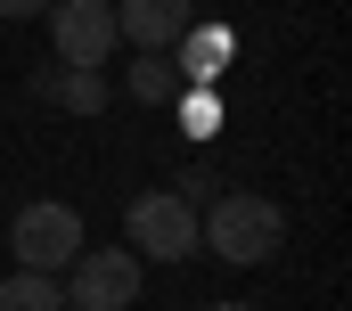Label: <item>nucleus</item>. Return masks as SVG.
Wrapping results in <instances>:
<instances>
[{"mask_svg": "<svg viewBox=\"0 0 352 311\" xmlns=\"http://www.w3.org/2000/svg\"><path fill=\"white\" fill-rule=\"evenodd\" d=\"M41 98H58L66 115H107V74H82V66H50V74H41Z\"/></svg>", "mask_w": 352, "mask_h": 311, "instance_id": "0eeeda50", "label": "nucleus"}, {"mask_svg": "<svg viewBox=\"0 0 352 311\" xmlns=\"http://www.w3.org/2000/svg\"><path fill=\"white\" fill-rule=\"evenodd\" d=\"M58 287H66V311H131L140 303V254L131 246H82L58 270Z\"/></svg>", "mask_w": 352, "mask_h": 311, "instance_id": "f03ea898", "label": "nucleus"}, {"mask_svg": "<svg viewBox=\"0 0 352 311\" xmlns=\"http://www.w3.org/2000/svg\"><path fill=\"white\" fill-rule=\"evenodd\" d=\"M197 311H254V303H197Z\"/></svg>", "mask_w": 352, "mask_h": 311, "instance_id": "ddd939ff", "label": "nucleus"}, {"mask_svg": "<svg viewBox=\"0 0 352 311\" xmlns=\"http://www.w3.org/2000/svg\"><path fill=\"white\" fill-rule=\"evenodd\" d=\"M0 311H66V287L41 270H8L0 279Z\"/></svg>", "mask_w": 352, "mask_h": 311, "instance_id": "9d476101", "label": "nucleus"}, {"mask_svg": "<svg viewBox=\"0 0 352 311\" xmlns=\"http://www.w3.org/2000/svg\"><path fill=\"white\" fill-rule=\"evenodd\" d=\"M115 0H50V50L58 66H82V74H107V50H115Z\"/></svg>", "mask_w": 352, "mask_h": 311, "instance_id": "39448f33", "label": "nucleus"}, {"mask_svg": "<svg viewBox=\"0 0 352 311\" xmlns=\"http://www.w3.org/2000/svg\"><path fill=\"white\" fill-rule=\"evenodd\" d=\"M180 123H188V131H197V140H213V123H221V107H213V98H205V90H197V98H188V115H180Z\"/></svg>", "mask_w": 352, "mask_h": 311, "instance_id": "9b49d317", "label": "nucleus"}, {"mask_svg": "<svg viewBox=\"0 0 352 311\" xmlns=\"http://www.w3.org/2000/svg\"><path fill=\"white\" fill-rule=\"evenodd\" d=\"M8 254H16V270H41V279H58V270L82 254V213H74V205H58V197L25 205V213L8 222Z\"/></svg>", "mask_w": 352, "mask_h": 311, "instance_id": "7ed1b4c3", "label": "nucleus"}, {"mask_svg": "<svg viewBox=\"0 0 352 311\" xmlns=\"http://www.w3.org/2000/svg\"><path fill=\"white\" fill-rule=\"evenodd\" d=\"M123 237L140 262H188L197 254V205H180L173 189H148L123 205Z\"/></svg>", "mask_w": 352, "mask_h": 311, "instance_id": "20e7f679", "label": "nucleus"}, {"mask_svg": "<svg viewBox=\"0 0 352 311\" xmlns=\"http://www.w3.org/2000/svg\"><path fill=\"white\" fill-rule=\"evenodd\" d=\"M123 90H131L140 107H164V98L180 90V66L164 58V50H140V58H131V74H123Z\"/></svg>", "mask_w": 352, "mask_h": 311, "instance_id": "1a4fd4ad", "label": "nucleus"}, {"mask_svg": "<svg viewBox=\"0 0 352 311\" xmlns=\"http://www.w3.org/2000/svg\"><path fill=\"white\" fill-rule=\"evenodd\" d=\"M50 0H0V17H41Z\"/></svg>", "mask_w": 352, "mask_h": 311, "instance_id": "f8f14e48", "label": "nucleus"}, {"mask_svg": "<svg viewBox=\"0 0 352 311\" xmlns=\"http://www.w3.org/2000/svg\"><path fill=\"white\" fill-rule=\"evenodd\" d=\"M230 50H238V41H230L221 25H188V41L173 50V66L197 74V82H213V74H230Z\"/></svg>", "mask_w": 352, "mask_h": 311, "instance_id": "6e6552de", "label": "nucleus"}, {"mask_svg": "<svg viewBox=\"0 0 352 311\" xmlns=\"http://www.w3.org/2000/svg\"><path fill=\"white\" fill-rule=\"evenodd\" d=\"M188 25H197L188 0H115V33H123L131 50H164V58H173L180 41H188Z\"/></svg>", "mask_w": 352, "mask_h": 311, "instance_id": "423d86ee", "label": "nucleus"}, {"mask_svg": "<svg viewBox=\"0 0 352 311\" xmlns=\"http://www.w3.org/2000/svg\"><path fill=\"white\" fill-rule=\"evenodd\" d=\"M197 246L205 254H221V262H238V270H263L270 254L287 246V213L254 197V189H221L205 213H197Z\"/></svg>", "mask_w": 352, "mask_h": 311, "instance_id": "f257e3e1", "label": "nucleus"}]
</instances>
